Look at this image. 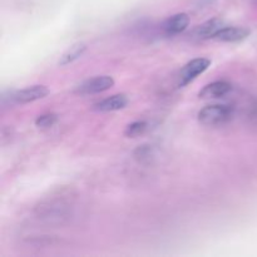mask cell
<instances>
[{"label": "cell", "instance_id": "obj_9", "mask_svg": "<svg viewBox=\"0 0 257 257\" xmlns=\"http://www.w3.org/2000/svg\"><path fill=\"white\" fill-rule=\"evenodd\" d=\"M128 104V98L125 94H114L94 104V109L99 112H114L124 108Z\"/></svg>", "mask_w": 257, "mask_h": 257}, {"label": "cell", "instance_id": "obj_5", "mask_svg": "<svg viewBox=\"0 0 257 257\" xmlns=\"http://www.w3.org/2000/svg\"><path fill=\"white\" fill-rule=\"evenodd\" d=\"M39 211V218H47L48 221H58L62 222L68 216V206L63 202L52 201V202H45L39 205L37 208Z\"/></svg>", "mask_w": 257, "mask_h": 257}, {"label": "cell", "instance_id": "obj_8", "mask_svg": "<svg viewBox=\"0 0 257 257\" xmlns=\"http://www.w3.org/2000/svg\"><path fill=\"white\" fill-rule=\"evenodd\" d=\"M250 30L242 27H223L217 34L215 35L213 39L220 40V42H227V43H236L241 42L245 38L248 37Z\"/></svg>", "mask_w": 257, "mask_h": 257}, {"label": "cell", "instance_id": "obj_7", "mask_svg": "<svg viewBox=\"0 0 257 257\" xmlns=\"http://www.w3.org/2000/svg\"><path fill=\"white\" fill-rule=\"evenodd\" d=\"M232 90V85L225 80H217L203 87V89L198 93L200 98L202 99H217L223 98Z\"/></svg>", "mask_w": 257, "mask_h": 257}, {"label": "cell", "instance_id": "obj_1", "mask_svg": "<svg viewBox=\"0 0 257 257\" xmlns=\"http://www.w3.org/2000/svg\"><path fill=\"white\" fill-rule=\"evenodd\" d=\"M235 115V108L232 105L226 104H212L202 108L198 112V120L203 125L208 127H217L231 122Z\"/></svg>", "mask_w": 257, "mask_h": 257}, {"label": "cell", "instance_id": "obj_11", "mask_svg": "<svg viewBox=\"0 0 257 257\" xmlns=\"http://www.w3.org/2000/svg\"><path fill=\"white\" fill-rule=\"evenodd\" d=\"M85 50H87V45H85L84 43H77V44L70 47L69 49L62 55V58H60L59 60V65L63 67V65L70 64V63H73L74 60H77L78 58L82 57V55L84 54Z\"/></svg>", "mask_w": 257, "mask_h": 257}, {"label": "cell", "instance_id": "obj_14", "mask_svg": "<svg viewBox=\"0 0 257 257\" xmlns=\"http://www.w3.org/2000/svg\"><path fill=\"white\" fill-rule=\"evenodd\" d=\"M152 156L153 153H152V148H151V146H140L135 152V157L137 158L140 162L150 161Z\"/></svg>", "mask_w": 257, "mask_h": 257}, {"label": "cell", "instance_id": "obj_12", "mask_svg": "<svg viewBox=\"0 0 257 257\" xmlns=\"http://www.w3.org/2000/svg\"><path fill=\"white\" fill-rule=\"evenodd\" d=\"M147 122H145V120H137V122H133L127 125V128L124 131V135L130 138L138 137V136L143 135L147 131Z\"/></svg>", "mask_w": 257, "mask_h": 257}, {"label": "cell", "instance_id": "obj_4", "mask_svg": "<svg viewBox=\"0 0 257 257\" xmlns=\"http://www.w3.org/2000/svg\"><path fill=\"white\" fill-rule=\"evenodd\" d=\"M114 85V79L109 75H98V77L89 78L80 83L75 89V93L80 95L97 94V93L105 92Z\"/></svg>", "mask_w": 257, "mask_h": 257}, {"label": "cell", "instance_id": "obj_15", "mask_svg": "<svg viewBox=\"0 0 257 257\" xmlns=\"http://www.w3.org/2000/svg\"><path fill=\"white\" fill-rule=\"evenodd\" d=\"M32 245H35L37 247H44L55 243V238L53 236H38V237H32Z\"/></svg>", "mask_w": 257, "mask_h": 257}, {"label": "cell", "instance_id": "obj_6", "mask_svg": "<svg viewBox=\"0 0 257 257\" xmlns=\"http://www.w3.org/2000/svg\"><path fill=\"white\" fill-rule=\"evenodd\" d=\"M188 24H190V17L186 13H178L165 20V23L162 24V29L166 35L172 37V35H177L185 32Z\"/></svg>", "mask_w": 257, "mask_h": 257}, {"label": "cell", "instance_id": "obj_2", "mask_svg": "<svg viewBox=\"0 0 257 257\" xmlns=\"http://www.w3.org/2000/svg\"><path fill=\"white\" fill-rule=\"evenodd\" d=\"M211 65V60L207 58H196V59L188 62L185 67L181 69L180 75H178V87L182 88L186 87L187 84H190L192 80H195L196 78L200 74H202L203 72L208 69V67Z\"/></svg>", "mask_w": 257, "mask_h": 257}, {"label": "cell", "instance_id": "obj_13", "mask_svg": "<svg viewBox=\"0 0 257 257\" xmlns=\"http://www.w3.org/2000/svg\"><path fill=\"white\" fill-rule=\"evenodd\" d=\"M58 115L55 113H45V114L39 115L35 120V125L40 130H45V128H50L57 123Z\"/></svg>", "mask_w": 257, "mask_h": 257}, {"label": "cell", "instance_id": "obj_3", "mask_svg": "<svg viewBox=\"0 0 257 257\" xmlns=\"http://www.w3.org/2000/svg\"><path fill=\"white\" fill-rule=\"evenodd\" d=\"M49 94V89L45 85H32L24 89L15 90L10 93L9 100L12 104H27L45 98Z\"/></svg>", "mask_w": 257, "mask_h": 257}, {"label": "cell", "instance_id": "obj_10", "mask_svg": "<svg viewBox=\"0 0 257 257\" xmlns=\"http://www.w3.org/2000/svg\"><path fill=\"white\" fill-rule=\"evenodd\" d=\"M225 27L223 25V22L221 19H211L207 20L203 24L198 25L195 30V35L200 39H210V38H215V35L220 32L222 28Z\"/></svg>", "mask_w": 257, "mask_h": 257}]
</instances>
